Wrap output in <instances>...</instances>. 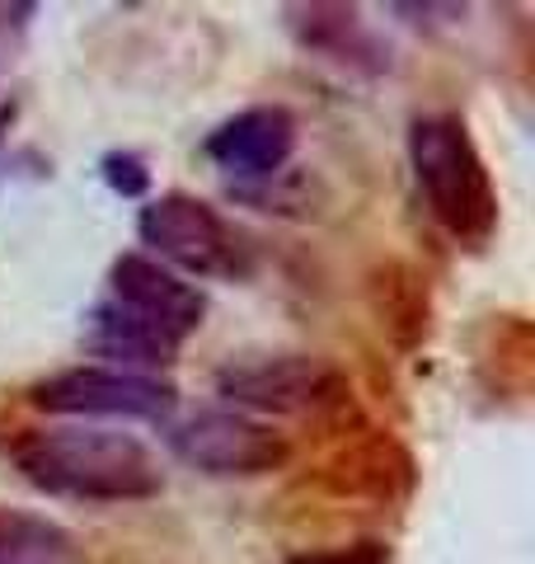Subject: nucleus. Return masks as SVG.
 Listing matches in <instances>:
<instances>
[{
	"instance_id": "nucleus-1",
	"label": "nucleus",
	"mask_w": 535,
	"mask_h": 564,
	"mask_svg": "<svg viewBox=\"0 0 535 564\" xmlns=\"http://www.w3.org/2000/svg\"><path fill=\"white\" fill-rule=\"evenodd\" d=\"M10 456L33 489L57 499L137 503L165 489V470L151 447L113 429H29Z\"/></svg>"
},
{
	"instance_id": "nucleus-2",
	"label": "nucleus",
	"mask_w": 535,
	"mask_h": 564,
	"mask_svg": "<svg viewBox=\"0 0 535 564\" xmlns=\"http://www.w3.org/2000/svg\"><path fill=\"white\" fill-rule=\"evenodd\" d=\"M408 165L427 198V212L451 231L456 240H489L498 221L493 180L484 170V155L474 151L470 128L456 113H433L408 128Z\"/></svg>"
},
{
	"instance_id": "nucleus-3",
	"label": "nucleus",
	"mask_w": 535,
	"mask_h": 564,
	"mask_svg": "<svg viewBox=\"0 0 535 564\" xmlns=\"http://www.w3.org/2000/svg\"><path fill=\"white\" fill-rule=\"evenodd\" d=\"M217 395L236 414H310L343 395V377L315 352H240L217 372Z\"/></svg>"
},
{
	"instance_id": "nucleus-4",
	"label": "nucleus",
	"mask_w": 535,
	"mask_h": 564,
	"mask_svg": "<svg viewBox=\"0 0 535 564\" xmlns=\"http://www.w3.org/2000/svg\"><path fill=\"white\" fill-rule=\"evenodd\" d=\"M141 245L165 263L198 278H226L244 269V250L236 231L226 226V217L211 203L193 198V193H165L141 207L137 221Z\"/></svg>"
},
{
	"instance_id": "nucleus-5",
	"label": "nucleus",
	"mask_w": 535,
	"mask_h": 564,
	"mask_svg": "<svg viewBox=\"0 0 535 564\" xmlns=\"http://www.w3.org/2000/svg\"><path fill=\"white\" fill-rule=\"evenodd\" d=\"M165 443L184 466L217 475V480H254V475L277 470L292 456L287 437L236 410L188 414L184 423H170Z\"/></svg>"
},
{
	"instance_id": "nucleus-6",
	"label": "nucleus",
	"mask_w": 535,
	"mask_h": 564,
	"mask_svg": "<svg viewBox=\"0 0 535 564\" xmlns=\"http://www.w3.org/2000/svg\"><path fill=\"white\" fill-rule=\"evenodd\" d=\"M47 414L70 419H141L170 423L178 391L151 372H118V367H70L33 386L29 395Z\"/></svg>"
},
{
	"instance_id": "nucleus-7",
	"label": "nucleus",
	"mask_w": 535,
	"mask_h": 564,
	"mask_svg": "<svg viewBox=\"0 0 535 564\" xmlns=\"http://www.w3.org/2000/svg\"><path fill=\"white\" fill-rule=\"evenodd\" d=\"M296 151V118L287 109H244L207 137V161L236 184H263L282 174Z\"/></svg>"
},
{
	"instance_id": "nucleus-8",
	"label": "nucleus",
	"mask_w": 535,
	"mask_h": 564,
	"mask_svg": "<svg viewBox=\"0 0 535 564\" xmlns=\"http://www.w3.org/2000/svg\"><path fill=\"white\" fill-rule=\"evenodd\" d=\"M109 282H113V302L155 321L165 334H174L178 344H184L207 315V296L151 254H122L113 263Z\"/></svg>"
},
{
	"instance_id": "nucleus-9",
	"label": "nucleus",
	"mask_w": 535,
	"mask_h": 564,
	"mask_svg": "<svg viewBox=\"0 0 535 564\" xmlns=\"http://www.w3.org/2000/svg\"><path fill=\"white\" fill-rule=\"evenodd\" d=\"M85 348L99 352V358H113L118 372H137V367H170L178 339L109 296L85 315Z\"/></svg>"
},
{
	"instance_id": "nucleus-10",
	"label": "nucleus",
	"mask_w": 535,
	"mask_h": 564,
	"mask_svg": "<svg viewBox=\"0 0 535 564\" xmlns=\"http://www.w3.org/2000/svg\"><path fill=\"white\" fill-rule=\"evenodd\" d=\"M282 14H287V29L296 33L306 52H319V57L357 66V70H371V76L390 70V47H381L371 39V29L357 20V10H348V6H292Z\"/></svg>"
},
{
	"instance_id": "nucleus-11",
	"label": "nucleus",
	"mask_w": 535,
	"mask_h": 564,
	"mask_svg": "<svg viewBox=\"0 0 535 564\" xmlns=\"http://www.w3.org/2000/svg\"><path fill=\"white\" fill-rule=\"evenodd\" d=\"M0 564H85V555L62 522L0 508Z\"/></svg>"
},
{
	"instance_id": "nucleus-12",
	"label": "nucleus",
	"mask_w": 535,
	"mask_h": 564,
	"mask_svg": "<svg viewBox=\"0 0 535 564\" xmlns=\"http://www.w3.org/2000/svg\"><path fill=\"white\" fill-rule=\"evenodd\" d=\"M99 170H103V184L122 193V198H141V193L151 188L146 165H141V155H132V151H109L99 161Z\"/></svg>"
},
{
	"instance_id": "nucleus-13",
	"label": "nucleus",
	"mask_w": 535,
	"mask_h": 564,
	"mask_svg": "<svg viewBox=\"0 0 535 564\" xmlns=\"http://www.w3.org/2000/svg\"><path fill=\"white\" fill-rule=\"evenodd\" d=\"M287 564H390V551L381 541H357L348 551H306L292 555Z\"/></svg>"
}]
</instances>
